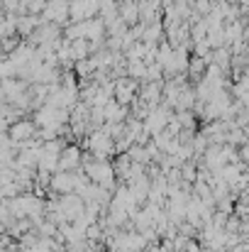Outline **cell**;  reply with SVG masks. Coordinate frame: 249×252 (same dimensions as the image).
Segmentation results:
<instances>
[{
	"instance_id": "6da1fadb",
	"label": "cell",
	"mask_w": 249,
	"mask_h": 252,
	"mask_svg": "<svg viewBox=\"0 0 249 252\" xmlns=\"http://www.w3.org/2000/svg\"><path fill=\"white\" fill-rule=\"evenodd\" d=\"M42 25L44 22H42L39 15H22V17H17V37L20 39H29Z\"/></svg>"
},
{
	"instance_id": "7a4b0ae2",
	"label": "cell",
	"mask_w": 249,
	"mask_h": 252,
	"mask_svg": "<svg viewBox=\"0 0 249 252\" xmlns=\"http://www.w3.org/2000/svg\"><path fill=\"white\" fill-rule=\"evenodd\" d=\"M85 39L88 42H105L108 39V27L100 17L85 20Z\"/></svg>"
},
{
	"instance_id": "3957f363",
	"label": "cell",
	"mask_w": 249,
	"mask_h": 252,
	"mask_svg": "<svg viewBox=\"0 0 249 252\" xmlns=\"http://www.w3.org/2000/svg\"><path fill=\"white\" fill-rule=\"evenodd\" d=\"M208 66H210L208 59H203V57H191V64H188V81L193 86L200 84V81L205 79V74H208Z\"/></svg>"
},
{
	"instance_id": "277c9868",
	"label": "cell",
	"mask_w": 249,
	"mask_h": 252,
	"mask_svg": "<svg viewBox=\"0 0 249 252\" xmlns=\"http://www.w3.org/2000/svg\"><path fill=\"white\" fill-rule=\"evenodd\" d=\"M120 17H122L130 27L139 25V22H142V15H139V0H135V2H120Z\"/></svg>"
},
{
	"instance_id": "5b68a950",
	"label": "cell",
	"mask_w": 249,
	"mask_h": 252,
	"mask_svg": "<svg viewBox=\"0 0 249 252\" xmlns=\"http://www.w3.org/2000/svg\"><path fill=\"white\" fill-rule=\"evenodd\" d=\"M147 69H149V64L144 59H130L127 62V76L135 79V81H144L147 79Z\"/></svg>"
},
{
	"instance_id": "8992f818",
	"label": "cell",
	"mask_w": 249,
	"mask_h": 252,
	"mask_svg": "<svg viewBox=\"0 0 249 252\" xmlns=\"http://www.w3.org/2000/svg\"><path fill=\"white\" fill-rule=\"evenodd\" d=\"M64 39H66V42L85 39V22H69V25L64 27Z\"/></svg>"
}]
</instances>
